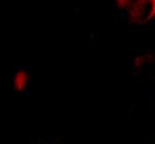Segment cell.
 <instances>
[{
	"label": "cell",
	"mask_w": 155,
	"mask_h": 144,
	"mask_svg": "<svg viewBox=\"0 0 155 144\" xmlns=\"http://www.w3.org/2000/svg\"><path fill=\"white\" fill-rule=\"evenodd\" d=\"M30 75L25 69H19L15 72L13 78V87L16 94H23L29 87Z\"/></svg>",
	"instance_id": "obj_2"
},
{
	"label": "cell",
	"mask_w": 155,
	"mask_h": 144,
	"mask_svg": "<svg viewBox=\"0 0 155 144\" xmlns=\"http://www.w3.org/2000/svg\"><path fill=\"white\" fill-rule=\"evenodd\" d=\"M114 1L116 2V4L120 8H124V10H128L132 0H114Z\"/></svg>",
	"instance_id": "obj_3"
},
{
	"label": "cell",
	"mask_w": 155,
	"mask_h": 144,
	"mask_svg": "<svg viewBox=\"0 0 155 144\" xmlns=\"http://www.w3.org/2000/svg\"><path fill=\"white\" fill-rule=\"evenodd\" d=\"M128 10L134 22L148 24L155 19V0H132Z\"/></svg>",
	"instance_id": "obj_1"
},
{
	"label": "cell",
	"mask_w": 155,
	"mask_h": 144,
	"mask_svg": "<svg viewBox=\"0 0 155 144\" xmlns=\"http://www.w3.org/2000/svg\"><path fill=\"white\" fill-rule=\"evenodd\" d=\"M39 144H53V143H51V142H48V141H42V142H40Z\"/></svg>",
	"instance_id": "obj_4"
}]
</instances>
